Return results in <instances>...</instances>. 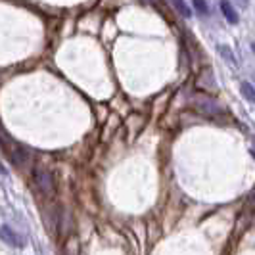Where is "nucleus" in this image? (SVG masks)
<instances>
[{"label":"nucleus","instance_id":"1","mask_svg":"<svg viewBox=\"0 0 255 255\" xmlns=\"http://www.w3.org/2000/svg\"><path fill=\"white\" fill-rule=\"evenodd\" d=\"M33 182H35L37 190L40 192L42 196H46V198L54 196L56 184H54V179H52L48 169H44V167H40V165L35 167V169H33Z\"/></svg>","mask_w":255,"mask_h":255},{"label":"nucleus","instance_id":"2","mask_svg":"<svg viewBox=\"0 0 255 255\" xmlns=\"http://www.w3.org/2000/svg\"><path fill=\"white\" fill-rule=\"evenodd\" d=\"M194 106H196L204 115L221 114V106H219L213 98H209V96H196V98H194Z\"/></svg>","mask_w":255,"mask_h":255},{"label":"nucleus","instance_id":"3","mask_svg":"<svg viewBox=\"0 0 255 255\" xmlns=\"http://www.w3.org/2000/svg\"><path fill=\"white\" fill-rule=\"evenodd\" d=\"M0 238L4 240L6 244H10L13 248H23L25 246V240L23 238H19V234L17 232H13L10 227H6V225H2L0 227Z\"/></svg>","mask_w":255,"mask_h":255},{"label":"nucleus","instance_id":"4","mask_svg":"<svg viewBox=\"0 0 255 255\" xmlns=\"http://www.w3.org/2000/svg\"><path fill=\"white\" fill-rule=\"evenodd\" d=\"M221 10H223V13H225V17H227L229 23H232V25L238 23V13L232 8V4H230L229 0H221Z\"/></svg>","mask_w":255,"mask_h":255},{"label":"nucleus","instance_id":"5","mask_svg":"<svg viewBox=\"0 0 255 255\" xmlns=\"http://www.w3.org/2000/svg\"><path fill=\"white\" fill-rule=\"evenodd\" d=\"M173 2V6H175V10L182 15V17H190L192 12H190V8H188V4L184 2V0H171Z\"/></svg>","mask_w":255,"mask_h":255},{"label":"nucleus","instance_id":"6","mask_svg":"<svg viewBox=\"0 0 255 255\" xmlns=\"http://www.w3.org/2000/svg\"><path fill=\"white\" fill-rule=\"evenodd\" d=\"M242 94L248 102L255 104V89L250 85V83H242Z\"/></svg>","mask_w":255,"mask_h":255},{"label":"nucleus","instance_id":"7","mask_svg":"<svg viewBox=\"0 0 255 255\" xmlns=\"http://www.w3.org/2000/svg\"><path fill=\"white\" fill-rule=\"evenodd\" d=\"M192 2H194V8H196L200 13L209 12V8H207V2H205V0H192Z\"/></svg>","mask_w":255,"mask_h":255},{"label":"nucleus","instance_id":"8","mask_svg":"<svg viewBox=\"0 0 255 255\" xmlns=\"http://www.w3.org/2000/svg\"><path fill=\"white\" fill-rule=\"evenodd\" d=\"M219 54H223V56H225V58L229 60L230 64H236V58L232 56V52H230L229 48H227V46H219Z\"/></svg>","mask_w":255,"mask_h":255}]
</instances>
